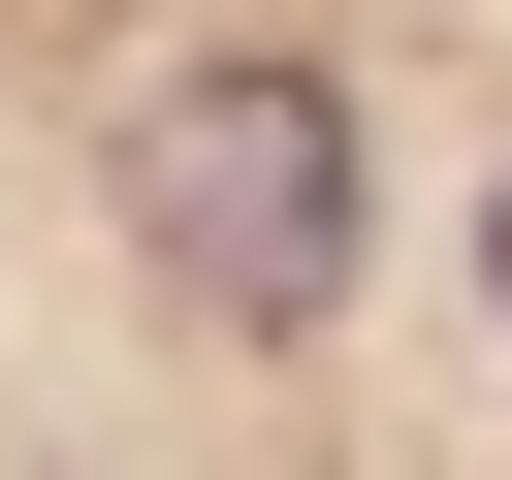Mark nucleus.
Wrapping results in <instances>:
<instances>
[{
  "mask_svg": "<svg viewBox=\"0 0 512 480\" xmlns=\"http://www.w3.org/2000/svg\"><path fill=\"white\" fill-rule=\"evenodd\" d=\"M0 480H512V0H0Z\"/></svg>",
  "mask_w": 512,
  "mask_h": 480,
  "instance_id": "obj_1",
  "label": "nucleus"
}]
</instances>
